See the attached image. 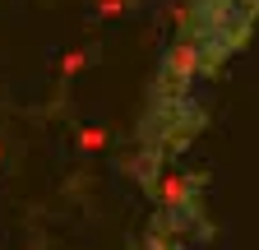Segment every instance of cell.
Listing matches in <instances>:
<instances>
[{
  "mask_svg": "<svg viewBox=\"0 0 259 250\" xmlns=\"http://www.w3.org/2000/svg\"><path fill=\"white\" fill-rule=\"evenodd\" d=\"M74 148L79 153H102L107 148V130H102V125H79V130H74Z\"/></svg>",
  "mask_w": 259,
  "mask_h": 250,
  "instance_id": "cell-2",
  "label": "cell"
},
{
  "mask_svg": "<svg viewBox=\"0 0 259 250\" xmlns=\"http://www.w3.org/2000/svg\"><path fill=\"white\" fill-rule=\"evenodd\" d=\"M83 65H88V51H83V47H74V51H65V56L56 60V70H60L65 79H74V74H79Z\"/></svg>",
  "mask_w": 259,
  "mask_h": 250,
  "instance_id": "cell-3",
  "label": "cell"
},
{
  "mask_svg": "<svg viewBox=\"0 0 259 250\" xmlns=\"http://www.w3.org/2000/svg\"><path fill=\"white\" fill-rule=\"evenodd\" d=\"M0 162H5V139H0Z\"/></svg>",
  "mask_w": 259,
  "mask_h": 250,
  "instance_id": "cell-5",
  "label": "cell"
},
{
  "mask_svg": "<svg viewBox=\"0 0 259 250\" xmlns=\"http://www.w3.org/2000/svg\"><path fill=\"white\" fill-rule=\"evenodd\" d=\"M194 60H199V51H194V47H176V51H171V70H176V74H190Z\"/></svg>",
  "mask_w": 259,
  "mask_h": 250,
  "instance_id": "cell-4",
  "label": "cell"
},
{
  "mask_svg": "<svg viewBox=\"0 0 259 250\" xmlns=\"http://www.w3.org/2000/svg\"><path fill=\"white\" fill-rule=\"evenodd\" d=\"M153 195H157L162 204H185V199H190V176H185V172L157 176V181H153Z\"/></svg>",
  "mask_w": 259,
  "mask_h": 250,
  "instance_id": "cell-1",
  "label": "cell"
}]
</instances>
